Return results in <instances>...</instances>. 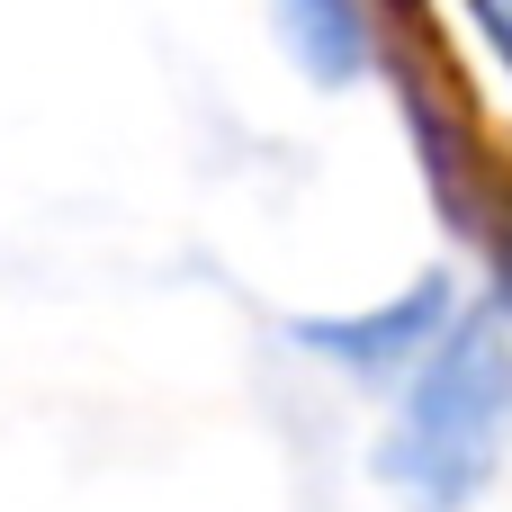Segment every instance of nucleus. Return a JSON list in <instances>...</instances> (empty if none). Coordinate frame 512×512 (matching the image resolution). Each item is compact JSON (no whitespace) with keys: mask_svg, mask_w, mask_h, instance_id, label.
<instances>
[{"mask_svg":"<svg viewBox=\"0 0 512 512\" xmlns=\"http://www.w3.org/2000/svg\"><path fill=\"white\" fill-rule=\"evenodd\" d=\"M504 432H512V342L486 315H468L414 378V396L387 432V477L423 512H450L495 477Z\"/></svg>","mask_w":512,"mask_h":512,"instance_id":"f257e3e1","label":"nucleus"},{"mask_svg":"<svg viewBox=\"0 0 512 512\" xmlns=\"http://www.w3.org/2000/svg\"><path fill=\"white\" fill-rule=\"evenodd\" d=\"M441 315H450V288L423 279L405 306H387V315H369V324H297V342L324 351V360H342V369H369V378H378V369H396V360H405Z\"/></svg>","mask_w":512,"mask_h":512,"instance_id":"f03ea898","label":"nucleus"},{"mask_svg":"<svg viewBox=\"0 0 512 512\" xmlns=\"http://www.w3.org/2000/svg\"><path fill=\"white\" fill-rule=\"evenodd\" d=\"M279 18H288V45H297V63H306L315 81H351V72L369 63V18H360V0H279Z\"/></svg>","mask_w":512,"mask_h":512,"instance_id":"7ed1b4c3","label":"nucleus"},{"mask_svg":"<svg viewBox=\"0 0 512 512\" xmlns=\"http://www.w3.org/2000/svg\"><path fill=\"white\" fill-rule=\"evenodd\" d=\"M477 18H486V36H495V54L512 63V0H477Z\"/></svg>","mask_w":512,"mask_h":512,"instance_id":"20e7f679","label":"nucleus"}]
</instances>
